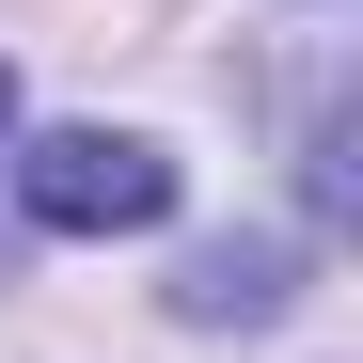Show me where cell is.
<instances>
[{"label":"cell","mask_w":363,"mask_h":363,"mask_svg":"<svg viewBox=\"0 0 363 363\" xmlns=\"http://www.w3.org/2000/svg\"><path fill=\"white\" fill-rule=\"evenodd\" d=\"M16 206L48 237H143V221H174V158L127 143V127H48L16 158Z\"/></svg>","instance_id":"1"},{"label":"cell","mask_w":363,"mask_h":363,"mask_svg":"<svg viewBox=\"0 0 363 363\" xmlns=\"http://www.w3.org/2000/svg\"><path fill=\"white\" fill-rule=\"evenodd\" d=\"M0 143H16V64H0Z\"/></svg>","instance_id":"3"},{"label":"cell","mask_w":363,"mask_h":363,"mask_svg":"<svg viewBox=\"0 0 363 363\" xmlns=\"http://www.w3.org/2000/svg\"><path fill=\"white\" fill-rule=\"evenodd\" d=\"M174 316H284V253H269V237H237V253H190V284H174Z\"/></svg>","instance_id":"2"}]
</instances>
